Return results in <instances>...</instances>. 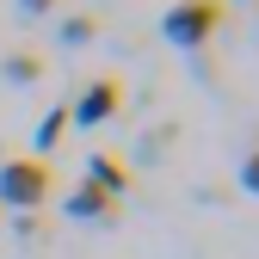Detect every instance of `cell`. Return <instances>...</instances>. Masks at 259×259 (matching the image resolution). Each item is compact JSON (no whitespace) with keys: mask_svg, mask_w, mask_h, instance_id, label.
<instances>
[{"mask_svg":"<svg viewBox=\"0 0 259 259\" xmlns=\"http://www.w3.org/2000/svg\"><path fill=\"white\" fill-rule=\"evenodd\" d=\"M50 185H56V173H50V160L44 154H13V160H0V210H37L44 198H50Z\"/></svg>","mask_w":259,"mask_h":259,"instance_id":"6da1fadb","label":"cell"},{"mask_svg":"<svg viewBox=\"0 0 259 259\" xmlns=\"http://www.w3.org/2000/svg\"><path fill=\"white\" fill-rule=\"evenodd\" d=\"M222 19H229V0H179V7H167V19H160V37L179 44V50H198L204 37H216Z\"/></svg>","mask_w":259,"mask_h":259,"instance_id":"7a4b0ae2","label":"cell"},{"mask_svg":"<svg viewBox=\"0 0 259 259\" xmlns=\"http://www.w3.org/2000/svg\"><path fill=\"white\" fill-rule=\"evenodd\" d=\"M117 111H123V80L99 74V80H87V93L68 105V123H111Z\"/></svg>","mask_w":259,"mask_h":259,"instance_id":"3957f363","label":"cell"},{"mask_svg":"<svg viewBox=\"0 0 259 259\" xmlns=\"http://www.w3.org/2000/svg\"><path fill=\"white\" fill-rule=\"evenodd\" d=\"M68 216H74V222H111V216H117V198H111V191H99V185L87 179V185H74V191H68Z\"/></svg>","mask_w":259,"mask_h":259,"instance_id":"277c9868","label":"cell"},{"mask_svg":"<svg viewBox=\"0 0 259 259\" xmlns=\"http://www.w3.org/2000/svg\"><path fill=\"white\" fill-rule=\"evenodd\" d=\"M87 179L99 185V191H111V198H117V191L130 185V167H123L117 154H87Z\"/></svg>","mask_w":259,"mask_h":259,"instance_id":"5b68a950","label":"cell"},{"mask_svg":"<svg viewBox=\"0 0 259 259\" xmlns=\"http://www.w3.org/2000/svg\"><path fill=\"white\" fill-rule=\"evenodd\" d=\"M62 130H68V105H50V111H44V123H37V148H44V154L62 142Z\"/></svg>","mask_w":259,"mask_h":259,"instance_id":"8992f818","label":"cell"},{"mask_svg":"<svg viewBox=\"0 0 259 259\" xmlns=\"http://www.w3.org/2000/svg\"><path fill=\"white\" fill-rule=\"evenodd\" d=\"M44 74V56L37 50H13L7 56V80H37Z\"/></svg>","mask_w":259,"mask_h":259,"instance_id":"52a82bcc","label":"cell"},{"mask_svg":"<svg viewBox=\"0 0 259 259\" xmlns=\"http://www.w3.org/2000/svg\"><path fill=\"white\" fill-rule=\"evenodd\" d=\"M93 31H99V19H68V25H62V44H93Z\"/></svg>","mask_w":259,"mask_h":259,"instance_id":"ba28073f","label":"cell"},{"mask_svg":"<svg viewBox=\"0 0 259 259\" xmlns=\"http://www.w3.org/2000/svg\"><path fill=\"white\" fill-rule=\"evenodd\" d=\"M241 185L259 198V148H247V160H241Z\"/></svg>","mask_w":259,"mask_h":259,"instance_id":"9c48e42d","label":"cell"},{"mask_svg":"<svg viewBox=\"0 0 259 259\" xmlns=\"http://www.w3.org/2000/svg\"><path fill=\"white\" fill-rule=\"evenodd\" d=\"M62 0H19V13H56Z\"/></svg>","mask_w":259,"mask_h":259,"instance_id":"30bf717a","label":"cell"}]
</instances>
